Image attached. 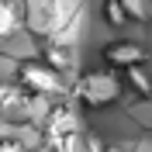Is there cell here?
<instances>
[{
    "label": "cell",
    "instance_id": "1",
    "mask_svg": "<svg viewBox=\"0 0 152 152\" xmlns=\"http://www.w3.org/2000/svg\"><path fill=\"white\" fill-rule=\"evenodd\" d=\"M121 90H124V76H118L114 69H86L73 83V97L83 107H107L121 97Z\"/></svg>",
    "mask_w": 152,
    "mask_h": 152
},
{
    "label": "cell",
    "instance_id": "2",
    "mask_svg": "<svg viewBox=\"0 0 152 152\" xmlns=\"http://www.w3.org/2000/svg\"><path fill=\"white\" fill-rule=\"evenodd\" d=\"M14 83L24 90L28 97H42V100H52V97L66 94V76L56 73L45 59H21L18 62V80Z\"/></svg>",
    "mask_w": 152,
    "mask_h": 152
},
{
    "label": "cell",
    "instance_id": "3",
    "mask_svg": "<svg viewBox=\"0 0 152 152\" xmlns=\"http://www.w3.org/2000/svg\"><path fill=\"white\" fill-rule=\"evenodd\" d=\"M42 128H45V138L56 145V149H62V145H66L69 138H76V135H83V121H80L76 107H69V104H56Z\"/></svg>",
    "mask_w": 152,
    "mask_h": 152
},
{
    "label": "cell",
    "instance_id": "4",
    "mask_svg": "<svg viewBox=\"0 0 152 152\" xmlns=\"http://www.w3.org/2000/svg\"><path fill=\"white\" fill-rule=\"evenodd\" d=\"M104 62H107V69H121V73H128V69H135V66H145V48L138 45V42H128V38H118V42H107L104 45Z\"/></svg>",
    "mask_w": 152,
    "mask_h": 152
},
{
    "label": "cell",
    "instance_id": "5",
    "mask_svg": "<svg viewBox=\"0 0 152 152\" xmlns=\"http://www.w3.org/2000/svg\"><path fill=\"white\" fill-rule=\"evenodd\" d=\"M24 28V4H10L0 0V45H7L10 38H18Z\"/></svg>",
    "mask_w": 152,
    "mask_h": 152
},
{
    "label": "cell",
    "instance_id": "6",
    "mask_svg": "<svg viewBox=\"0 0 152 152\" xmlns=\"http://www.w3.org/2000/svg\"><path fill=\"white\" fill-rule=\"evenodd\" d=\"M42 56H45V62H48V66L56 69V73H62V76H66L69 69L76 66L73 45H62V42H45V52H42Z\"/></svg>",
    "mask_w": 152,
    "mask_h": 152
},
{
    "label": "cell",
    "instance_id": "7",
    "mask_svg": "<svg viewBox=\"0 0 152 152\" xmlns=\"http://www.w3.org/2000/svg\"><path fill=\"white\" fill-rule=\"evenodd\" d=\"M124 86L128 90H135L138 97H152V76L145 73V66H135L124 73Z\"/></svg>",
    "mask_w": 152,
    "mask_h": 152
},
{
    "label": "cell",
    "instance_id": "8",
    "mask_svg": "<svg viewBox=\"0 0 152 152\" xmlns=\"http://www.w3.org/2000/svg\"><path fill=\"white\" fill-rule=\"evenodd\" d=\"M100 14H104V21L111 24L114 31H121V28H128L132 21H128V14H124V4L121 0H107L104 7H100Z\"/></svg>",
    "mask_w": 152,
    "mask_h": 152
},
{
    "label": "cell",
    "instance_id": "9",
    "mask_svg": "<svg viewBox=\"0 0 152 152\" xmlns=\"http://www.w3.org/2000/svg\"><path fill=\"white\" fill-rule=\"evenodd\" d=\"M128 21H138V24H149L152 21V0H121Z\"/></svg>",
    "mask_w": 152,
    "mask_h": 152
},
{
    "label": "cell",
    "instance_id": "10",
    "mask_svg": "<svg viewBox=\"0 0 152 152\" xmlns=\"http://www.w3.org/2000/svg\"><path fill=\"white\" fill-rule=\"evenodd\" d=\"M24 90L18 83H0V111H10V107H21L24 104Z\"/></svg>",
    "mask_w": 152,
    "mask_h": 152
},
{
    "label": "cell",
    "instance_id": "11",
    "mask_svg": "<svg viewBox=\"0 0 152 152\" xmlns=\"http://www.w3.org/2000/svg\"><path fill=\"white\" fill-rule=\"evenodd\" d=\"M0 152H28V149H24L21 138H4V142H0Z\"/></svg>",
    "mask_w": 152,
    "mask_h": 152
}]
</instances>
